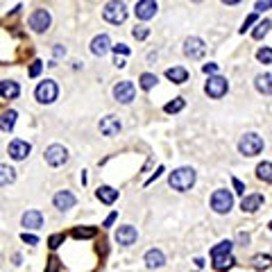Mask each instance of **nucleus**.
<instances>
[{
	"instance_id": "obj_1",
	"label": "nucleus",
	"mask_w": 272,
	"mask_h": 272,
	"mask_svg": "<svg viewBox=\"0 0 272 272\" xmlns=\"http://www.w3.org/2000/svg\"><path fill=\"white\" fill-rule=\"evenodd\" d=\"M231 247L234 243L231 241H220L218 245H213L211 250V263L218 272H225L234 265V256H231Z\"/></svg>"
},
{
	"instance_id": "obj_2",
	"label": "nucleus",
	"mask_w": 272,
	"mask_h": 272,
	"mask_svg": "<svg viewBox=\"0 0 272 272\" xmlns=\"http://www.w3.org/2000/svg\"><path fill=\"white\" fill-rule=\"evenodd\" d=\"M168 184L175 188V191H179V193L188 191V188L195 184V170H193V168H177V170H173V173H170V177H168Z\"/></svg>"
},
{
	"instance_id": "obj_3",
	"label": "nucleus",
	"mask_w": 272,
	"mask_h": 272,
	"mask_svg": "<svg viewBox=\"0 0 272 272\" xmlns=\"http://www.w3.org/2000/svg\"><path fill=\"white\" fill-rule=\"evenodd\" d=\"M102 16H105L107 23L120 25V23H125V18H127V7H125V3H120V0H111V3L105 5Z\"/></svg>"
},
{
	"instance_id": "obj_4",
	"label": "nucleus",
	"mask_w": 272,
	"mask_h": 272,
	"mask_svg": "<svg viewBox=\"0 0 272 272\" xmlns=\"http://www.w3.org/2000/svg\"><path fill=\"white\" fill-rule=\"evenodd\" d=\"M238 150H241V154H245V157H256V154L263 150V139H261L259 134L250 132V134H245L241 139Z\"/></svg>"
},
{
	"instance_id": "obj_5",
	"label": "nucleus",
	"mask_w": 272,
	"mask_h": 272,
	"mask_svg": "<svg viewBox=\"0 0 272 272\" xmlns=\"http://www.w3.org/2000/svg\"><path fill=\"white\" fill-rule=\"evenodd\" d=\"M231 207H234V195L229 191H225V188H220V191H216L211 195V209L216 213H229Z\"/></svg>"
},
{
	"instance_id": "obj_6",
	"label": "nucleus",
	"mask_w": 272,
	"mask_h": 272,
	"mask_svg": "<svg viewBox=\"0 0 272 272\" xmlns=\"http://www.w3.org/2000/svg\"><path fill=\"white\" fill-rule=\"evenodd\" d=\"M34 95H37L39 102H43V105H50V102L57 100V95H59V89H57V84L52 80H46V82H41V84L37 86Z\"/></svg>"
},
{
	"instance_id": "obj_7",
	"label": "nucleus",
	"mask_w": 272,
	"mask_h": 272,
	"mask_svg": "<svg viewBox=\"0 0 272 272\" xmlns=\"http://www.w3.org/2000/svg\"><path fill=\"white\" fill-rule=\"evenodd\" d=\"M204 52H207V46H204V41L200 37H188L186 41H184V55L188 57V59H202Z\"/></svg>"
},
{
	"instance_id": "obj_8",
	"label": "nucleus",
	"mask_w": 272,
	"mask_h": 272,
	"mask_svg": "<svg viewBox=\"0 0 272 272\" xmlns=\"http://www.w3.org/2000/svg\"><path fill=\"white\" fill-rule=\"evenodd\" d=\"M227 89H229V82L225 80V77H220V75H216V77H209V82H207V86H204V91H207V95L209 98H222V95L227 93Z\"/></svg>"
},
{
	"instance_id": "obj_9",
	"label": "nucleus",
	"mask_w": 272,
	"mask_h": 272,
	"mask_svg": "<svg viewBox=\"0 0 272 272\" xmlns=\"http://www.w3.org/2000/svg\"><path fill=\"white\" fill-rule=\"evenodd\" d=\"M27 25H30L34 32H46L48 27H50V14H48V9L32 12L30 18H27Z\"/></svg>"
},
{
	"instance_id": "obj_10",
	"label": "nucleus",
	"mask_w": 272,
	"mask_h": 272,
	"mask_svg": "<svg viewBox=\"0 0 272 272\" xmlns=\"http://www.w3.org/2000/svg\"><path fill=\"white\" fill-rule=\"evenodd\" d=\"M46 161L50 163L52 168L64 166V163L68 161V150L64 148V145H50V148L46 150Z\"/></svg>"
},
{
	"instance_id": "obj_11",
	"label": "nucleus",
	"mask_w": 272,
	"mask_h": 272,
	"mask_svg": "<svg viewBox=\"0 0 272 272\" xmlns=\"http://www.w3.org/2000/svg\"><path fill=\"white\" fill-rule=\"evenodd\" d=\"M134 95H136V89L129 80H123L114 86V98L118 102H123V105H129V102L134 100Z\"/></svg>"
},
{
	"instance_id": "obj_12",
	"label": "nucleus",
	"mask_w": 272,
	"mask_h": 272,
	"mask_svg": "<svg viewBox=\"0 0 272 272\" xmlns=\"http://www.w3.org/2000/svg\"><path fill=\"white\" fill-rule=\"evenodd\" d=\"M134 12H136V18H141V21H150V18L157 14V0H139Z\"/></svg>"
},
{
	"instance_id": "obj_13",
	"label": "nucleus",
	"mask_w": 272,
	"mask_h": 272,
	"mask_svg": "<svg viewBox=\"0 0 272 272\" xmlns=\"http://www.w3.org/2000/svg\"><path fill=\"white\" fill-rule=\"evenodd\" d=\"M30 150H32V145L27 143V141H12L9 143V148H7V152H9V157L12 159H16V161H23V159L30 154Z\"/></svg>"
},
{
	"instance_id": "obj_14",
	"label": "nucleus",
	"mask_w": 272,
	"mask_h": 272,
	"mask_svg": "<svg viewBox=\"0 0 272 272\" xmlns=\"http://www.w3.org/2000/svg\"><path fill=\"white\" fill-rule=\"evenodd\" d=\"M136 238H139V234H136V227L132 225H125V227H118V231H116V241H118V245H132V243H136Z\"/></svg>"
},
{
	"instance_id": "obj_15",
	"label": "nucleus",
	"mask_w": 272,
	"mask_h": 272,
	"mask_svg": "<svg viewBox=\"0 0 272 272\" xmlns=\"http://www.w3.org/2000/svg\"><path fill=\"white\" fill-rule=\"evenodd\" d=\"M261 207H263V195H261V193L245 195V197H243V202H241V209L245 213H254V211H259Z\"/></svg>"
},
{
	"instance_id": "obj_16",
	"label": "nucleus",
	"mask_w": 272,
	"mask_h": 272,
	"mask_svg": "<svg viewBox=\"0 0 272 272\" xmlns=\"http://www.w3.org/2000/svg\"><path fill=\"white\" fill-rule=\"evenodd\" d=\"M100 132L105 134V136H116L120 132V120L116 118V116H105V118L100 120Z\"/></svg>"
},
{
	"instance_id": "obj_17",
	"label": "nucleus",
	"mask_w": 272,
	"mask_h": 272,
	"mask_svg": "<svg viewBox=\"0 0 272 272\" xmlns=\"http://www.w3.org/2000/svg\"><path fill=\"white\" fill-rule=\"evenodd\" d=\"M52 202H55V207L59 209V211H68V209H73V207H75L77 197L73 195L71 191H59V193H57V195H55V200H52Z\"/></svg>"
},
{
	"instance_id": "obj_18",
	"label": "nucleus",
	"mask_w": 272,
	"mask_h": 272,
	"mask_svg": "<svg viewBox=\"0 0 272 272\" xmlns=\"http://www.w3.org/2000/svg\"><path fill=\"white\" fill-rule=\"evenodd\" d=\"M109 48H114V46H111V41H109V37H107V34H100V37H95L93 41H91V52H93L95 57L107 55V52H109Z\"/></svg>"
},
{
	"instance_id": "obj_19",
	"label": "nucleus",
	"mask_w": 272,
	"mask_h": 272,
	"mask_svg": "<svg viewBox=\"0 0 272 272\" xmlns=\"http://www.w3.org/2000/svg\"><path fill=\"white\" fill-rule=\"evenodd\" d=\"M23 227H27V229H41L43 227V213L41 211H27L23 213Z\"/></svg>"
},
{
	"instance_id": "obj_20",
	"label": "nucleus",
	"mask_w": 272,
	"mask_h": 272,
	"mask_svg": "<svg viewBox=\"0 0 272 272\" xmlns=\"http://www.w3.org/2000/svg\"><path fill=\"white\" fill-rule=\"evenodd\" d=\"M18 93H21V89H18L16 82H12V80H3V82H0V95H3L5 100L18 98Z\"/></svg>"
},
{
	"instance_id": "obj_21",
	"label": "nucleus",
	"mask_w": 272,
	"mask_h": 272,
	"mask_svg": "<svg viewBox=\"0 0 272 272\" xmlns=\"http://www.w3.org/2000/svg\"><path fill=\"white\" fill-rule=\"evenodd\" d=\"M145 263H148V268H161L166 263V256L161 250H148L145 252Z\"/></svg>"
},
{
	"instance_id": "obj_22",
	"label": "nucleus",
	"mask_w": 272,
	"mask_h": 272,
	"mask_svg": "<svg viewBox=\"0 0 272 272\" xmlns=\"http://www.w3.org/2000/svg\"><path fill=\"white\" fill-rule=\"evenodd\" d=\"M166 77L170 82H175V84H184V82L188 80V71L182 66H175V68H168L166 71Z\"/></svg>"
},
{
	"instance_id": "obj_23",
	"label": "nucleus",
	"mask_w": 272,
	"mask_h": 272,
	"mask_svg": "<svg viewBox=\"0 0 272 272\" xmlns=\"http://www.w3.org/2000/svg\"><path fill=\"white\" fill-rule=\"evenodd\" d=\"M95 195H98V200L105 202V204H114L116 200H118V191L111 188V186H100L98 191H95Z\"/></svg>"
},
{
	"instance_id": "obj_24",
	"label": "nucleus",
	"mask_w": 272,
	"mask_h": 272,
	"mask_svg": "<svg viewBox=\"0 0 272 272\" xmlns=\"http://www.w3.org/2000/svg\"><path fill=\"white\" fill-rule=\"evenodd\" d=\"M254 86H256V91L259 93H265V95H272V75H256V80H254Z\"/></svg>"
},
{
	"instance_id": "obj_25",
	"label": "nucleus",
	"mask_w": 272,
	"mask_h": 272,
	"mask_svg": "<svg viewBox=\"0 0 272 272\" xmlns=\"http://www.w3.org/2000/svg\"><path fill=\"white\" fill-rule=\"evenodd\" d=\"M16 111L14 109H9V111H5L3 114V120H0V127H3V132H12L14 129V125H16Z\"/></svg>"
},
{
	"instance_id": "obj_26",
	"label": "nucleus",
	"mask_w": 272,
	"mask_h": 272,
	"mask_svg": "<svg viewBox=\"0 0 272 272\" xmlns=\"http://www.w3.org/2000/svg\"><path fill=\"white\" fill-rule=\"evenodd\" d=\"M256 177L263 179V182H270L272 184V163L270 161H263L256 166Z\"/></svg>"
},
{
	"instance_id": "obj_27",
	"label": "nucleus",
	"mask_w": 272,
	"mask_h": 272,
	"mask_svg": "<svg viewBox=\"0 0 272 272\" xmlns=\"http://www.w3.org/2000/svg\"><path fill=\"white\" fill-rule=\"evenodd\" d=\"M252 265H254L256 270L270 268V265H272V256H268V254H256L254 259H252Z\"/></svg>"
},
{
	"instance_id": "obj_28",
	"label": "nucleus",
	"mask_w": 272,
	"mask_h": 272,
	"mask_svg": "<svg viewBox=\"0 0 272 272\" xmlns=\"http://www.w3.org/2000/svg\"><path fill=\"white\" fill-rule=\"evenodd\" d=\"M0 173H3V175H0V182H3V186H7V184H12L14 179H16V175H14L16 170L9 168V166H0Z\"/></svg>"
},
{
	"instance_id": "obj_29",
	"label": "nucleus",
	"mask_w": 272,
	"mask_h": 272,
	"mask_svg": "<svg viewBox=\"0 0 272 272\" xmlns=\"http://www.w3.org/2000/svg\"><path fill=\"white\" fill-rule=\"evenodd\" d=\"M270 27H272V23L268 21V18H265V21H261L259 25L254 27V32H252V37H254V39H263L265 34L270 32Z\"/></svg>"
},
{
	"instance_id": "obj_30",
	"label": "nucleus",
	"mask_w": 272,
	"mask_h": 272,
	"mask_svg": "<svg viewBox=\"0 0 272 272\" xmlns=\"http://www.w3.org/2000/svg\"><path fill=\"white\" fill-rule=\"evenodd\" d=\"M154 84H157V75L154 73H143L141 75V89L143 91H150Z\"/></svg>"
},
{
	"instance_id": "obj_31",
	"label": "nucleus",
	"mask_w": 272,
	"mask_h": 272,
	"mask_svg": "<svg viewBox=\"0 0 272 272\" xmlns=\"http://www.w3.org/2000/svg\"><path fill=\"white\" fill-rule=\"evenodd\" d=\"M75 238H93L95 236V227H75L73 229Z\"/></svg>"
},
{
	"instance_id": "obj_32",
	"label": "nucleus",
	"mask_w": 272,
	"mask_h": 272,
	"mask_svg": "<svg viewBox=\"0 0 272 272\" xmlns=\"http://www.w3.org/2000/svg\"><path fill=\"white\" fill-rule=\"evenodd\" d=\"M184 105H186V102H184V98H175L173 102H168L163 109H166V114H177V111L184 109Z\"/></svg>"
},
{
	"instance_id": "obj_33",
	"label": "nucleus",
	"mask_w": 272,
	"mask_h": 272,
	"mask_svg": "<svg viewBox=\"0 0 272 272\" xmlns=\"http://www.w3.org/2000/svg\"><path fill=\"white\" fill-rule=\"evenodd\" d=\"M256 59H259L261 64H272V48H261V50L256 52Z\"/></svg>"
},
{
	"instance_id": "obj_34",
	"label": "nucleus",
	"mask_w": 272,
	"mask_h": 272,
	"mask_svg": "<svg viewBox=\"0 0 272 272\" xmlns=\"http://www.w3.org/2000/svg\"><path fill=\"white\" fill-rule=\"evenodd\" d=\"M132 34H134V39L136 41H143V39H148V34H150V30L145 25H136L134 30H132Z\"/></svg>"
},
{
	"instance_id": "obj_35",
	"label": "nucleus",
	"mask_w": 272,
	"mask_h": 272,
	"mask_svg": "<svg viewBox=\"0 0 272 272\" xmlns=\"http://www.w3.org/2000/svg\"><path fill=\"white\" fill-rule=\"evenodd\" d=\"M64 234H52L50 238H48V245H50L52 247V250H55V247H59L61 245V243H64Z\"/></svg>"
},
{
	"instance_id": "obj_36",
	"label": "nucleus",
	"mask_w": 272,
	"mask_h": 272,
	"mask_svg": "<svg viewBox=\"0 0 272 272\" xmlns=\"http://www.w3.org/2000/svg\"><path fill=\"white\" fill-rule=\"evenodd\" d=\"M41 68H43L41 61H34V64L30 66V77H37L39 73H41Z\"/></svg>"
},
{
	"instance_id": "obj_37",
	"label": "nucleus",
	"mask_w": 272,
	"mask_h": 272,
	"mask_svg": "<svg viewBox=\"0 0 272 272\" xmlns=\"http://www.w3.org/2000/svg\"><path fill=\"white\" fill-rule=\"evenodd\" d=\"M21 238H23V243H27V245H37V243H39V238L32 236V234H27V231H25V234H23Z\"/></svg>"
},
{
	"instance_id": "obj_38",
	"label": "nucleus",
	"mask_w": 272,
	"mask_h": 272,
	"mask_svg": "<svg viewBox=\"0 0 272 272\" xmlns=\"http://www.w3.org/2000/svg\"><path fill=\"white\" fill-rule=\"evenodd\" d=\"M254 21H256V14H252V16H247V18H245V23H243V27H241V34H245V30H247V27H250Z\"/></svg>"
},
{
	"instance_id": "obj_39",
	"label": "nucleus",
	"mask_w": 272,
	"mask_h": 272,
	"mask_svg": "<svg viewBox=\"0 0 272 272\" xmlns=\"http://www.w3.org/2000/svg\"><path fill=\"white\" fill-rule=\"evenodd\" d=\"M114 52H116V55H118V52H120V55H129V48L125 46V43H118V46H114Z\"/></svg>"
},
{
	"instance_id": "obj_40",
	"label": "nucleus",
	"mask_w": 272,
	"mask_h": 272,
	"mask_svg": "<svg viewBox=\"0 0 272 272\" xmlns=\"http://www.w3.org/2000/svg\"><path fill=\"white\" fill-rule=\"evenodd\" d=\"M268 7H270V5H268V0H259V3L254 5V9H256V12H263V9H268Z\"/></svg>"
},
{
	"instance_id": "obj_41",
	"label": "nucleus",
	"mask_w": 272,
	"mask_h": 272,
	"mask_svg": "<svg viewBox=\"0 0 272 272\" xmlns=\"http://www.w3.org/2000/svg\"><path fill=\"white\" fill-rule=\"evenodd\" d=\"M234 188H236V193H241V195L245 193V186H243V182H241V179H236V177H234Z\"/></svg>"
},
{
	"instance_id": "obj_42",
	"label": "nucleus",
	"mask_w": 272,
	"mask_h": 272,
	"mask_svg": "<svg viewBox=\"0 0 272 272\" xmlns=\"http://www.w3.org/2000/svg\"><path fill=\"white\" fill-rule=\"evenodd\" d=\"M202 71L207 73V75H209V73H216V71H218V64H204Z\"/></svg>"
},
{
	"instance_id": "obj_43",
	"label": "nucleus",
	"mask_w": 272,
	"mask_h": 272,
	"mask_svg": "<svg viewBox=\"0 0 272 272\" xmlns=\"http://www.w3.org/2000/svg\"><path fill=\"white\" fill-rule=\"evenodd\" d=\"M48 263H50V265H48V272H55L57 268H59V265H57V259H55V256H52V259L48 261Z\"/></svg>"
},
{
	"instance_id": "obj_44",
	"label": "nucleus",
	"mask_w": 272,
	"mask_h": 272,
	"mask_svg": "<svg viewBox=\"0 0 272 272\" xmlns=\"http://www.w3.org/2000/svg\"><path fill=\"white\" fill-rule=\"evenodd\" d=\"M114 64H116V66H118V68H125V59H123V57H118V55H116Z\"/></svg>"
},
{
	"instance_id": "obj_45",
	"label": "nucleus",
	"mask_w": 272,
	"mask_h": 272,
	"mask_svg": "<svg viewBox=\"0 0 272 272\" xmlns=\"http://www.w3.org/2000/svg\"><path fill=\"white\" fill-rule=\"evenodd\" d=\"M161 173H163V168H157V173H154V175H152V177H150V179H148V184H150V182H154V179H157V177H159V175H161Z\"/></svg>"
},
{
	"instance_id": "obj_46",
	"label": "nucleus",
	"mask_w": 272,
	"mask_h": 272,
	"mask_svg": "<svg viewBox=\"0 0 272 272\" xmlns=\"http://www.w3.org/2000/svg\"><path fill=\"white\" fill-rule=\"evenodd\" d=\"M116 220V213H111V216L109 218H107V220H105V227H109L111 225V222H114Z\"/></svg>"
},
{
	"instance_id": "obj_47",
	"label": "nucleus",
	"mask_w": 272,
	"mask_h": 272,
	"mask_svg": "<svg viewBox=\"0 0 272 272\" xmlns=\"http://www.w3.org/2000/svg\"><path fill=\"white\" fill-rule=\"evenodd\" d=\"M64 52H66V50H64V48H61V46H57V48H55V55H57V57H59V55H64Z\"/></svg>"
},
{
	"instance_id": "obj_48",
	"label": "nucleus",
	"mask_w": 272,
	"mask_h": 272,
	"mask_svg": "<svg viewBox=\"0 0 272 272\" xmlns=\"http://www.w3.org/2000/svg\"><path fill=\"white\" fill-rule=\"evenodd\" d=\"M225 5H236V3H241V0H222Z\"/></svg>"
},
{
	"instance_id": "obj_49",
	"label": "nucleus",
	"mask_w": 272,
	"mask_h": 272,
	"mask_svg": "<svg viewBox=\"0 0 272 272\" xmlns=\"http://www.w3.org/2000/svg\"><path fill=\"white\" fill-rule=\"evenodd\" d=\"M268 5H270V7H272V0H268Z\"/></svg>"
},
{
	"instance_id": "obj_50",
	"label": "nucleus",
	"mask_w": 272,
	"mask_h": 272,
	"mask_svg": "<svg viewBox=\"0 0 272 272\" xmlns=\"http://www.w3.org/2000/svg\"><path fill=\"white\" fill-rule=\"evenodd\" d=\"M193 3H202V0H193Z\"/></svg>"
},
{
	"instance_id": "obj_51",
	"label": "nucleus",
	"mask_w": 272,
	"mask_h": 272,
	"mask_svg": "<svg viewBox=\"0 0 272 272\" xmlns=\"http://www.w3.org/2000/svg\"><path fill=\"white\" fill-rule=\"evenodd\" d=\"M270 229H272V222H270Z\"/></svg>"
}]
</instances>
